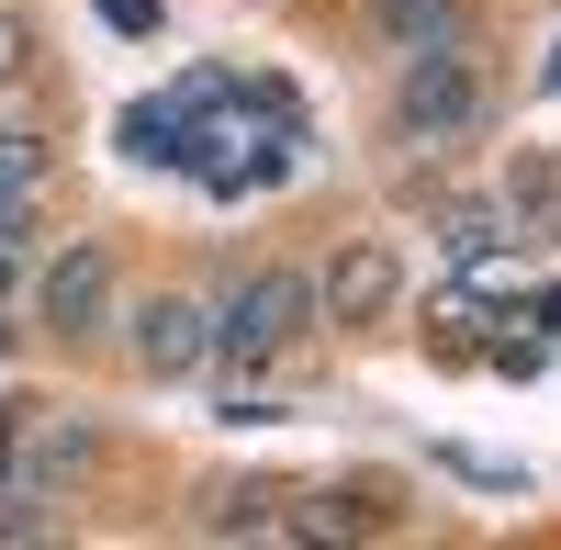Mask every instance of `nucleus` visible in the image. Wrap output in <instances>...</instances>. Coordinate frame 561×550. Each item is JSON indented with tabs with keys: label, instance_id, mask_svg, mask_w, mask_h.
Instances as JSON below:
<instances>
[{
	"label": "nucleus",
	"instance_id": "6e6552de",
	"mask_svg": "<svg viewBox=\"0 0 561 550\" xmlns=\"http://www.w3.org/2000/svg\"><path fill=\"white\" fill-rule=\"evenodd\" d=\"M45 180H57V147L34 124H12L0 135V203H45Z\"/></svg>",
	"mask_w": 561,
	"mask_h": 550
},
{
	"label": "nucleus",
	"instance_id": "1a4fd4ad",
	"mask_svg": "<svg viewBox=\"0 0 561 550\" xmlns=\"http://www.w3.org/2000/svg\"><path fill=\"white\" fill-rule=\"evenodd\" d=\"M203 528H214V539H248V528H280V494H259V483H225L214 506H203Z\"/></svg>",
	"mask_w": 561,
	"mask_h": 550
},
{
	"label": "nucleus",
	"instance_id": "7ed1b4c3",
	"mask_svg": "<svg viewBox=\"0 0 561 550\" xmlns=\"http://www.w3.org/2000/svg\"><path fill=\"white\" fill-rule=\"evenodd\" d=\"M124 348H135V371L147 382H192L203 359H214V303H192V293H147L124 314Z\"/></svg>",
	"mask_w": 561,
	"mask_h": 550
},
{
	"label": "nucleus",
	"instance_id": "0eeeda50",
	"mask_svg": "<svg viewBox=\"0 0 561 550\" xmlns=\"http://www.w3.org/2000/svg\"><path fill=\"white\" fill-rule=\"evenodd\" d=\"M280 528H293V539H370V528H382V494H348V483L337 494H304Z\"/></svg>",
	"mask_w": 561,
	"mask_h": 550
},
{
	"label": "nucleus",
	"instance_id": "f257e3e1",
	"mask_svg": "<svg viewBox=\"0 0 561 550\" xmlns=\"http://www.w3.org/2000/svg\"><path fill=\"white\" fill-rule=\"evenodd\" d=\"M393 124H404V147H472V135L494 124V68L472 57V45H427V57H404Z\"/></svg>",
	"mask_w": 561,
	"mask_h": 550
},
{
	"label": "nucleus",
	"instance_id": "4468645a",
	"mask_svg": "<svg viewBox=\"0 0 561 550\" xmlns=\"http://www.w3.org/2000/svg\"><path fill=\"white\" fill-rule=\"evenodd\" d=\"M12 303H23V248H0V337H12Z\"/></svg>",
	"mask_w": 561,
	"mask_h": 550
},
{
	"label": "nucleus",
	"instance_id": "423d86ee",
	"mask_svg": "<svg viewBox=\"0 0 561 550\" xmlns=\"http://www.w3.org/2000/svg\"><path fill=\"white\" fill-rule=\"evenodd\" d=\"M393 34V57H427V45H472V0H370Z\"/></svg>",
	"mask_w": 561,
	"mask_h": 550
},
{
	"label": "nucleus",
	"instance_id": "f8f14e48",
	"mask_svg": "<svg viewBox=\"0 0 561 550\" xmlns=\"http://www.w3.org/2000/svg\"><path fill=\"white\" fill-rule=\"evenodd\" d=\"M449 248H460V259H483V248H494V214L460 203V214H449Z\"/></svg>",
	"mask_w": 561,
	"mask_h": 550
},
{
	"label": "nucleus",
	"instance_id": "9d476101",
	"mask_svg": "<svg viewBox=\"0 0 561 550\" xmlns=\"http://www.w3.org/2000/svg\"><path fill=\"white\" fill-rule=\"evenodd\" d=\"M505 203H517V225L550 237V225H561V169H517V180H505Z\"/></svg>",
	"mask_w": 561,
	"mask_h": 550
},
{
	"label": "nucleus",
	"instance_id": "20e7f679",
	"mask_svg": "<svg viewBox=\"0 0 561 550\" xmlns=\"http://www.w3.org/2000/svg\"><path fill=\"white\" fill-rule=\"evenodd\" d=\"M393 293H404L393 248H382V237H348L337 259L314 270V326H382V314H393Z\"/></svg>",
	"mask_w": 561,
	"mask_h": 550
},
{
	"label": "nucleus",
	"instance_id": "f03ea898",
	"mask_svg": "<svg viewBox=\"0 0 561 550\" xmlns=\"http://www.w3.org/2000/svg\"><path fill=\"white\" fill-rule=\"evenodd\" d=\"M304 326H314V270H248L214 303V359H280Z\"/></svg>",
	"mask_w": 561,
	"mask_h": 550
},
{
	"label": "nucleus",
	"instance_id": "2eb2a0df",
	"mask_svg": "<svg viewBox=\"0 0 561 550\" xmlns=\"http://www.w3.org/2000/svg\"><path fill=\"white\" fill-rule=\"evenodd\" d=\"M0 248H34V203H0Z\"/></svg>",
	"mask_w": 561,
	"mask_h": 550
},
{
	"label": "nucleus",
	"instance_id": "ddd939ff",
	"mask_svg": "<svg viewBox=\"0 0 561 550\" xmlns=\"http://www.w3.org/2000/svg\"><path fill=\"white\" fill-rule=\"evenodd\" d=\"M45 438V472H68V461H90V427H34Z\"/></svg>",
	"mask_w": 561,
	"mask_h": 550
},
{
	"label": "nucleus",
	"instance_id": "39448f33",
	"mask_svg": "<svg viewBox=\"0 0 561 550\" xmlns=\"http://www.w3.org/2000/svg\"><path fill=\"white\" fill-rule=\"evenodd\" d=\"M34 314H45V326H57V337H90V326H102V314H113V259L102 248H57V259H45V282H34Z\"/></svg>",
	"mask_w": 561,
	"mask_h": 550
},
{
	"label": "nucleus",
	"instance_id": "9b49d317",
	"mask_svg": "<svg viewBox=\"0 0 561 550\" xmlns=\"http://www.w3.org/2000/svg\"><path fill=\"white\" fill-rule=\"evenodd\" d=\"M23 79H34V23L0 0V90H23Z\"/></svg>",
	"mask_w": 561,
	"mask_h": 550
}]
</instances>
